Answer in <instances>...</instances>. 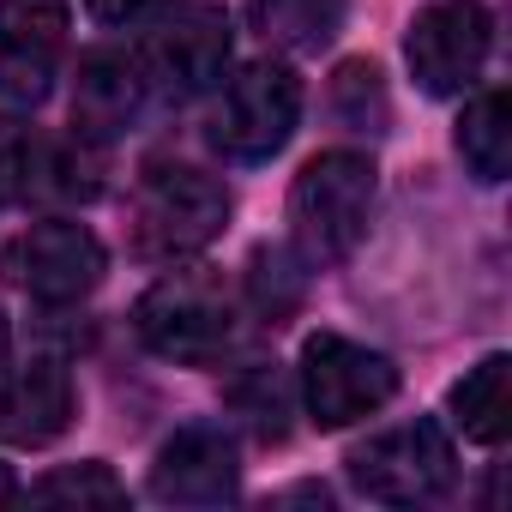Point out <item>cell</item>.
<instances>
[{
	"label": "cell",
	"instance_id": "obj_1",
	"mask_svg": "<svg viewBox=\"0 0 512 512\" xmlns=\"http://www.w3.org/2000/svg\"><path fill=\"white\" fill-rule=\"evenodd\" d=\"M380 169L368 151H320L290 187V241L302 266H344L368 235Z\"/></svg>",
	"mask_w": 512,
	"mask_h": 512
},
{
	"label": "cell",
	"instance_id": "obj_2",
	"mask_svg": "<svg viewBox=\"0 0 512 512\" xmlns=\"http://www.w3.org/2000/svg\"><path fill=\"white\" fill-rule=\"evenodd\" d=\"M229 223V187L193 163H151L133 187V247L145 260H187Z\"/></svg>",
	"mask_w": 512,
	"mask_h": 512
},
{
	"label": "cell",
	"instance_id": "obj_3",
	"mask_svg": "<svg viewBox=\"0 0 512 512\" xmlns=\"http://www.w3.org/2000/svg\"><path fill=\"white\" fill-rule=\"evenodd\" d=\"M235 320V296L217 272H169L133 308L139 344L163 362H217L235 344Z\"/></svg>",
	"mask_w": 512,
	"mask_h": 512
},
{
	"label": "cell",
	"instance_id": "obj_4",
	"mask_svg": "<svg viewBox=\"0 0 512 512\" xmlns=\"http://www.w3.org/2000/svg\"><path fill=\"white\" fill-rule=\"evenodd\" d=\"M350 482L380 506H428V500L452 494V482H458L452 434L428 416L380 428L350 452Z\"/></svg>",
	"mask_w": 512,
	"mask_h": 512
},
{
	"label": "cell",
	"instance_id": "obj_5",
	"mask_svg": "<svg viewBox=\"0 0 512 512\" xmlns=\"http://www.w3.org/2000/svg\"><path fill=\"white\" fill-rule=\"evenodd\" d=\"M398 398V362L338 338V332H314L302 344V404L320 428H350L374 410H386Z\"/></svg>",
	"mask_w": 512,
	"mask_h": 512
},
{
	"label": "cell",
	"instance_id": "obj_6",
	"mask_svg": "<svg viewBox=\"0 0 512 512\" xmlns=\"http://www.w3.org/2000/svg\"><path fill=\"white\" fill-rule=\"evenodd\" d=\"M296 121H302V79L284 61H247L223 85L211 139L229 163H266L290 145Z\"/></svg>",
	"mask_w": 512,
	"mask_h": 512
},
{
	"label": "cell",
	"instance_id": "obj_7",
	"mask_svg": "<svg viewBox=\"0 0 512 512\" xmlns=\"http://www.w3.org/2000/svg\"><path fill=\"white\" fill-rule=\"evenodd\" d=\"M229 55H235V31H229L223 0H175V7H163L157 31L145 43V73L169 97H199V91L223 85Z\"/></svg>",
	"mask_w": 512,
	"mask_h": 512
},
{
	"label": "cell",
	"instance_id": "obj_8",
	"mask_svg": "<svg viewBox=\"0 0 512 512\" xmlns=\"http://www.w3.org/2000/svg\"><path fill=\"white\" fill-rule=\"evenodd\" d=\"M494 49V19L482 0H434V7L416 13L410 37H404V55H410V73L428 97H458L476 85L482 61Z\"/></svg>",
	"mask_w": 512,
	"mask_h": 512
},
{
	"label": "cell",
	"instance_id": "obj_9",
	"mask_svg": "<svg viewBox=\"0 0 512 512\" xmlns=\"http://www.w3.org/2000/svg\"><path fill=\"white\" fill-rule=\"evenodd\" d=\"M7 272H13V284L31 290V302H43V308H67V302H85V296L103 284L109 253H103V241H97L85 223H73V217H49V223L25 229V235L13 241Z\"/></svg>",
	"mask_w": 512,
	"mask_h": 512
},
{
	"label": "cell",
	"instance_id": "obj_10",
	"mask_svg": "<svg viewBox=\"0 0 512 512\" xmlns=\"http://www.w3.org/2000/svg\"><path fill=\"white\" fill-rule=\"evenodd\" d=\"M67 55V0H0V97L37 109Z\"/></svg>",
	"mask_w": 512,
	"mask_h": 512
},
{
	"label": "cell",
	"instance_id": "obj_11",
	"mask_svg": "<svg viewBox=\"0 0 512 512\" xmlns=\"http://www.w3.org/2000/svg\"><path fill=\"white\" fill-rule=\"evenodd\" d=\"M151 494L163 506H223L241 494V452L217 422H187L163 440L151 464Z\"/></svg>",
	"mask_w": 512,
	"mask_h": 512
},
{
	"label": "cell",
	"instance_id": "obj_12",
	"mask_svg": "<svg viewBox=\"0 0 512 512\" xmlns=\"http://www.w3.org/2000/svg\"><path fill=\"white\" fill-rule=\"evenodd\" d=\"M151 103V73H145V55L133 49H91L79 61V79H73V127L79 139L91 145H109L121 139Z\"/></svg>",
	"mask_w": 512,
	"mask_h": 512
},
{
	"label": "cell",
	"instance_id": "obj_13",
	"mask_svg": "<svg viewBox=\"0 0 512 512\" xmlns=\"http://www.w3.org/2000/svg\"><path fill=\"white\" fill-rule=\"evenodd\" d=\"M79 398H73V374L55 356L25 362L19 374H0V440L13 446H49L67 434Z\"/></svg>",
	"mask_w": 512,
	"mask_h": 512
},
{
	"label": "cell",
	"instance_id": "obj_14",
	"mask_svg": "<svg viewBox=\"0 0 512 512\" xmlns=\"http://www.w3.org/2000/svg\"><path fill=\"white\" fill-rule=\"evenodd\" d=\"M446 416H452V428H458L464 440L500 446V440L512 434V356H506V350L482 356V362L446 392Z\"/></svg>",
	"mask_w": 512,
	"mask_h": 512
},
{
	"label": "cell",
	"instance_id": "obj_15",
	"mask_svg": "<svg viewBox=\"0 0 512 512\" xmlns=\"http://www.w3.org/2000/svg\"><path fill=\"white\" fill-rule=\"evenodd\" d=\"M247 25L284 55H320L344 31V0H247Z\"/></svg>",
	"mask_w": 512,
	"mask_h": 512
},
{
	"label": "cell",
	"instance_id": "obj_16",
	"mask_svg": "<svg viewBox=\"0 0 512 512\" xmlns=\"http://www.w3.org/2000/svg\"><path fill=\"white\" fill-rule=\"evenodd\" d=\"M458 151H464V163H470L476 181H506V169H512V97L500 85L494 91H476L464 103Z\"/></svg>",
	"mask_w": 512,
	"mask_h": 512
},
{
	"label": "cell",
	"instance_id": "obj_17",
	"mask_svg": "<svg viewBox=\"0 0 512 512\" xmlns=\"http://www.w3.org/2000/svg\"><path fill=\"white\" fill-rule=\"evenodd\" d=\"M31 500L43 506H127V482L109 464H61L43 482H31Z\"/></svg>",
	"mask_w": 512,
	"mask_h": 512
},
{
	"label": "cell",
	"instance_id": "obj_18",
	"mask_svg": "<svg viewBox=\"0 0 512 512\" xmlns=\"http://www.w3.org/2000/svg\"><path fill=\"white\" fill-rule=\"evenodd\" d=\"M332 109L356 127V133H386L392 103H386V79L374 61H344L332 79Z\"/></svg>",
	"mask_w": 512,
	"mask_h": 512
},
{
	"label": "cell",
	"instance_id": "obj_19",
	"mask_svg": "<svg viewBox=\"0 0 512 512\" xmlns=\"http://www.w3.org/2000/svg\"><path fill=\"white\" fill-rule=\"evenodd\" d=\"M37 193H55V199H97L103 193V157L91 139H61V145H43V181Z\"/></svg>",
	"mask_w": 512,
	"mask_h": 512
},
{
	"label": "cell",
	"instance_id": "obj_20",
	"mask_svg": "<svg viewBox=\"0 0 512 512\" xmlns=\"http://www.w3.org/2000/svg\"><path fill=\"white\" fill-rule=\"evenodd\" d=\"M37 181H43V139L19 115H0V205H25Z\"/></svg>",
	"mask_w": 512,
	"mask_h": 512
},
{
	"label": "cell",
	"instance_id": "obj_21",
	"mask_svg": "<svg viewBox=\"0 0 512 512\" xmlns=\"http://www.w3.org/2000/svg\"><path fill=\"white\" fill-rule=\"evenodd\" d=\"M302 260L290 247H260L253 253V272H247V284H253V308H260L266 320H284L296 302H302V272H296Z\"/></svg>",
	"mask_w": 512,
	"mask_h": 512
},
{
	"label": "cell",
	"instance_id": "obj_22",
	"mask_svg": "<svg viewBox=\"0 0 512 512\" xmlns=\"http://www.w3.org/2000/svg\"><path fill=\"white\" fill-rule=\"evenodd\" d=\"M235 410L253 422V434L260 440H284L290 434V386H284V374L278 368H253L241 386H235Z\"/></svg>",
	"mask_w": 512,
	"mask_h": 512
},
{
	"label": "cell",
	"instance_id": "obj_23",
	"mask_svg": "<svg viewBox=\"0 0 512 512\" xmlns=\"http://www.w3.org/2000/svg\"><path fill=\"white\" fill-rule=\"evenodd\" d=\"M85 7H91L97 25H115V31H121V25H145L163 0H85Z\"/></svg>",
	"mask_w": 512,
	"mask_h": 512
},
{
	"label": "cell",
	"instance_id": "obj_24",
	"mask_svg": "<svg viewBox=\"0 0 512 512\" xmlns=\"http://www.w3.org/2000/svg\"><path fill=\"white\" fill-rule=\"evenodd\" d=\"M7 500H19V476H13L7 464H0V506H7Z\"/></svg>",
	"mask_w": 512,
	"mask_h": 512
},
{
	"label": "cell",
	"instance_id": "obj_25",
	"mask_svg": "<svg viewBox=\"0 0 512 512\" xmlns=\"http://www.w3.org/2000/svg\"><path fill=\"white\" fill-rule=\"evenodd\" d=\"M0 374H7V314H0Z\"/></svg>",
	"mask_w": 512,
	"mask_h": 512
}]
</instances>
